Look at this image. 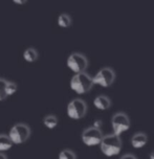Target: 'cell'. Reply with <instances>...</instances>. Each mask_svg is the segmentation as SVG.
Segmentation results:
<instances>
[{
	"instance_id": "d6986e66",
	"label": "cell",
	"mask_w": 154,
	"mask_h": 159,
	"mask_svg": "<svg viewBox=\"0 0 154 159\" xmlns=\"http://www.w3.org/2000/svg\"><path fill=\"white\" fill-rule=\"evenodd\" d=\"M93 127L96 128H100L101 129V127L103 126V119L102 118H96L95 120H93Z\"/></svg>"
},
{
	"instance_id": "44dd1931",
	"label": "cell",
	"mask_w": 154,
	"mask_h": 159,
	"mask_svg": "<svg viewBox=\"0 0 154 159\" xmlns=\"http://www.w3.org/2000/svg\"><path fill=\"white\" fill-rule=\"evenodd\" d=\"M0 159H7V156L4 154V153L0 152Z\"/></svg>"
},
{
	"instance_id": "9c48e42d",
	"label": "cell",
	"mask_w": 154,
	"mask_h": 159,
	"mask_svg": "<svg viewBox=\"0 0 154 159\" xmlns=\"http://www.w3.org/2000/svg\"><path fill=\"white\" fill-rule=\"evenodd\" d=\"M148 139H149V136L146 132L144 131H138V132H134L132 134L130 138V143H131V146L133 148H142L144 146H146V143H148Z\"/></svg>"
},
{
	"instance_id": "ffe728a7",
	"label": "cell",
	"mask_w": 154,
	"mask_h": 159,
	"mask_svg": "<svg viewBox=\"0 0 154 159\" xmlns=\"http://www.w3.org/2000/svg\"><path fill=\"white\" fill-rule=\"evenodd\" d=\"M14 3L18 4V5H22V4L27 3V1H26V0H14Z\"/></svg>"
},
{
	"instance_id": "7402d4cb",
	"label": "cell",
	"mask_w": 154,
	"mask_h": 159,
	"mask_svg": "<svg viewBox=\"0 0 154 159\" xmlns=\"http://www.w3.org/2000/svg\"><path fill=\"white\" fill-rule=\"evenodd\" d=\"M149 158L150 159H154V150H152V151L149 153Z\"/></svg>"
},
{
	"instance_id": "8992f818",
	"label": "cell",
	"mask_w": 154,
	"mask_h": 159,
	"mask_svg": "<svg viewBox=\"0 0 154 159\" xmlns=\"http://www.w3.org/2000/svg\"><path fill=\"white\" fill-rule=\"evenodd\" d=\"M87 103L84 101L83 98H76L68 103L67 105V115L68 117H70L71 119H81L83 118L87 113Z\"/></svg>"
},
{
	"instance_id": "e0dca14e",
	"label": "cell",
	"mask_w": 154,
	"mask_h": 159,
	"mask_svg": "<svg viewBox=\"0 0 154 159\" xmlns=\"http://www.w3.org/2000/svg\"><path fill=\"white\" fill-rule=\"evenodd\" d=\"M7 80L0 78V102L4 101L7 98V94H5V85H7Z\"/></svg>"
},
{
	"instance_id": "3957f363",
	"label": "cell",
	"mask_w": 154,
	"mask_h": 159,
	"mask_svg": "<svg viewBox=\"0 0 154 159\" xmlns=\"http://www.w3.org/2000/svg\"><path fill=\"white\" fill-rule=\"evenodd\" d=\"M93 78V84L102 87H110L116 79V72L111 66H103L98 70Z\"/></svg>"
},
{
	"instance_id": "5b68a950",
	"label": "cell",
	"mask_w": 154,
	"mask_h": 159,
	"mask_svg": "<svg viewBox=\"0 0 154 159\" xmlns=\"http://www.w3.org/2000/svg\"><path fill=\"white\" fill-rule=\"evenodd\" d=\"M88 59L87 57L82 52H71L67 58L66 64L67 67L69 68L72 72L80 73V72H84L86 71L87 67H88Z\"/></svg>"
},
{
	"instance_id": "52a82bcc",
	"label": "cell",
	"mask_w": 154,
	"mask_h": 159,
	"mask_svg": "<svg viewBox=\"0 0 154 159\" xmlns=\"http://www.w3.org/2000/svg\"><path fill=\"white\" fill-rule=\"evenodd\" d=\"M111 126L113 133L119 135L121 133L127 131L131 126V120L129 115L125 111H118L111 117Z\"/></svg>"
},
{
	"instance_id": "5bb4252c",
	"label": "cell",
	"mask_w": 154,
	"mask_h": 159,
	"mask_svg": "<svg viewBox=\"0 0 154 159\" xmlns=\"http://www.w3.org/2000/svg\"><path fill=\"white\" fill-rule=\"evenodd\" d=\"M13 147V143L7 134H0V152L3 153Z\"/></svg>"
},
{
	"instance_id": "9a60e30c",
	"label": "cell",
	"mask_w": 154,
	"mask_h": 159,
	"mask_svg": "<svg viewBox=\"0 0 154 159\" xmlns=\"http://www.w3.org/2000/svg\"><path fill=\"white\" fill-rule=\"evenodd\" d=\"M17 90H18V85L15 82L12 81L7 82V85H5V94H7V98L14 95L17 92Z\"/></svg>"
},
{
	"instance_id": "4fadbf2b",
	"label": "cell",
	"mask_w": 154,
	"mask_h": 159,
	"mask_svg": "<svg viewBox=\"0 0 154 159\" xmlns=\"http://www.w3.org/2000/svg\"><path fill=\"white\" fill-rule=\"evenodd\" d=\"M59 119L55 114H48L43 118V125L47 129H55V128L58 126Z\"/></svg>"
},
{
	"instance_id": "ba28073f",
	"label": "cell",
	"mask_w": 154,
	"mask_h": 159,
	"mask_svg": "<svg viewBox=\"0 0 154 159\" xmlns=\"http://www.w3.org/2000/svg\"><path fill=\"white\" fill-rule=\"evenodd\" d=\"M103 136H104V134H103L102 129L90 126L83 130L81 134V138L84 144H86L88 147H93L100 144Z\"/></svg>"
},
{
	"instance_id": "277c9868",
	"label": "cell",
	"mask_w": 154,
	"mask_h": 159,
	"mask_svg": "<svg viewBox=\"0 0 154 159\" xmlns=\"http://www.w3.org/2000/svg\"><path fill=\"white\" fill-rule=\"evenodd\" d=\"M30 128L26 124L19 123L11 128L7 136L10 137L13 144H22L30 138Z\"/></svg>"
},
{
	"instance_id": "6da1fadb",
	"label": "cell",
	"mask_w": 154,
	"mask_h": 159,
	"mask_svg": "<svg viewBox=\"0 0 154 159\" xmlns=\"http://www.w3.org/2000/svg\"><path fill=\"white\" fill-rule=\"evenodd\" d=\"M123 140L121 136L115 133H108L103 136L101 143H100V149L102 153L106 156H114L118 155L122 151Z\"/></svg>"
},
{
	"instance_id": "7a4b0ae2",
	"label": "cell",
	"mask_w": 154,
	"mask_h": 159,
	"mask_svg": "<svg viewBox=\"0 0 154 159\" xmlns=\"http://www.w3.org/2000/svg\"><path fill=\"white\" fill-rule=\"evenodd\" d=\"M93 86V78L87 71L76 73L70 80V88L78 94L87 93Z\"/></svg>"
},
{
	"instance_id": "ac0fdd59",
	"label": "cell",
	"mask_w": 154,
	"mask_h": 159,
	"mask_svg": "<svg viewBox=\"0 0 154 159\" xmlns=\"http://www.w3.org/2000/svg\"><path fill=\"white\" fill-rule=\"evenodd\" d=\"M119 159H138V156L135 154H133V153H125V154H123L121 156Z\"/></svg>"
},
{
	"instance_id": "7c38bea8",
	"label": "cell",
	"mask_w": 154,
	"mask_h": 159,
	"mask_svg": "<svg viewBox=\"0 0 154 159\" xmlns=\"http://www.w3.org/2000/svg\"><path fill=\"white\" fill-rule=\"evenodd\" d=\"M57 23L60 27L62 28H67L69 27L71 23H72V19H71L70 15H68L66 13L60 14L58 17V20H57Z\"/></svg>"
},
{
	"instance_id": "8fae6325",
	"label": "cell",
	"mask_w": 154,
	"mask_h": 159,
	"mask_svg": "<svg viewBox=\"0 0 154 159\" xmlns=\"http://www.w3.org/2000/svg\"><path fill=\"white\" fill-rule=\"evenodd\" d=\"M23 59L25 62H27V63H34V62H36L37 60L39 58V53L37 52V49L33 47H30V48H26V49L23 52Z\"/></svg>"
},
{
	"instance_id": "2e32d148",
	"label": "cell",
	"mask_w": 154,
	"mask_h": 159,
	"mask_svg": "<svg viewBox=\"0 0 154 159\" xmlns=\"http://www.w3.org/2000/svg\"><path fill=\"white\" fill-rule=\"evenodd\" d=\"M59 159H77V154L71 149H64L59 153Z\"/></svg>"
},
{
	"instance_id": "30bf717a",
	"label": "cell",
	"mask_w": 154,
	"mask_h": 159,
	"mask_svg": "<svg viewBox=\"0 0 154 159\" xmlns=\"http://www.w3.org/2000/svg\"><path fill=\"white\" fill-rule=\"evenodd\" d=\"M111 98L106 94H99L93 99V105L100 110H107L111 106Z\"/></svg>"
}]
</instances>
